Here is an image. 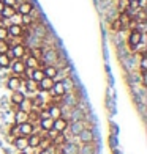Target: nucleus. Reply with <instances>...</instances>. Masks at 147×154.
<instances>
[{"mask_svg":"<svg viewBox=\"0 0 147 154\" xmlns=\"http://www.w3.org/2000/svg\"><path fill=\"white\" fill-rule=\"evenodd\" d=\"M51 93H52L55 97H64V94H67V88H65V85H64V82H62V80L54 82Z\"/></svg>","mask_w":147,"mask_h":154,"instance_id":"obj_10","label":"nucleus"},{"mask_svg":"<svg viewBox=\"0 0 147 154\" xmlns=\"http://www.w3.org/2000/svg\"><path fill=\"white\" fill-rule=\"evenodd\" d=\"M10 58H15V60H22L24 55H25V46L24 44H15L10 47V51L6 52Z\"/></svg>","mask_w":147,"mask_h":154,"instance_id":"obj_1","label":"nucleus"},{"mask_svg":"<svg viewBox=\"0 0 147 154\" xmlns=\"http://www.w3.org/2000/svg\"><path fill=\"white\" fill-rule=\"evenodd\" d=\"M29 79H32L33 82H40V80H43L44 79V72H43V69L41 68H35V69H32V72H30V77Z\"/></svg>","mask_w":147,"mask_h":154,"instance_id":"obj_19","label":"nucleus"},{"mask_svg":"<svg viewBox=\"0 0 147 154\" xmlns=\"http://www.w3.org/2000/svg\"><path fill=\"white\" fill-rule=\"evenodd\" d=\"M6 30H8V36L19 38V36H22V33H24V27L18 25V24H11L10 27H6Z\"/></svg>","mask_w":147,"mask_h":154,"instance_id":"obj_11","label":"nucleus"},{"mask_svg":"<svg viewBox=\"0 0 147 154\" xmlns=\"http://www.w3.org/2000/svg\"><path fill=\"white\" fill-rule=\"evenodd\" d=\"M11 71L15 72V75H24L25 72V65H24V60H15V61H11Z\"/></svg>","mask_w":147,"mask_h":154,"instance_id":"obj_8","label":"nucleus"},{"mask_svg":"<svg viewBox=\"0 0 147 154\" xmlns=\"http://www.w3.org/2000/svg\"><path fill=\"white\" fill-rule=\"evenodd\" d=\"M8 30H6V27H2L0 25V41H8Z\"/></svg>","mask_w":147,"mask_h":154,"instance_id":"obj_30","label":"nucleus"},{"mask_svg":"<svg viewBox=\"0 0 147 154\" xmlns=\"http://www.w3.org/2000/svg\"><path fill=\"white\" fill-rule=\"evenodd\" d=\"M18 128H19V135H24V137H29L35 132V126L30 121H25L22 124H19Z\"/></svg>","mask_w":147,"mask_h":154,"instance_id":"obj_7","label":"nucleus"},{"mask_svg":"<svg viewBox=\"0 0 147 154\" xmlns=\"http://www.w3.org/2000/svg\"><path fill=\"white\" fill-rule=\"evenodd\" d=\"M25 101V94L21 91V90H18V91H13L11 94V102L15 104V106H21Z\"/></svg>","mask_w":147,"mask_h":154,"instance_id":"obj_18","label":"nucleus"},{"mask_svg":"<svg viewBox=\"0 0 147 154\" xmlns=\"http://www.w3.org/2000/svg\"><path fill=\"white\" fill-rule=\"evenodd\" d=\"M70 118H71L73 121H79V120H84V118H86V113H84V110H81V109H74V110H71Z\"/></svg>","mask_w":147,"mask_h":154,"instance_id":"obj_25","label":"nucleus"},{"mask_svg":"<svg viewBox=\"0 0 147 154\" xmlns=\"http://www.w3.org/2000/svg\"><path fill=\"white\" fill-rule=\"evenodd\" d=\"M54 82L52 79H49V77H44L43 80H40L38 82V90H41V91H51L52 90V85H54Z\"/></svg>","mask_w":147,"mask_h":154,"instance_id":"obj_16","label":"nucleus"},{"mask_svg":"<svg viewBox=\"0 0 147 154\" xmlns=\"http://www.w3.org/2000/svg\"><path fill=\"white\" fill-rule=\"evenodd\" d=\"M41 58L44 60V65H54V61L59 60V55L55 54L54 51H46V52H43V57H41Z\"/></svg>","mask_w":147,"mask_h":154,"instance_id":"obj_13","label":"nucleus"},{"mask_svg":"<svg viewBox=\"0 0 147 154\" xmlns=\"http://www.w3.org/2000/svg\"><path fill=\"white\" fill-rule=\"evenodd\" d=\"M145 5H147V0H138V8L139 10H144Z\"/></svg>","mask_w":147,"mask_h":154,"instance_id":"obj_35","label":"nucleus"},{"mask_svg":"<svg viewBox=\"0 0 147 154\" xmlns=\"http://www.w3.org/2000/svg\"><path fill=\"white\" fill-rule=\"evenodd\" d=\"M40 140H41V137H40L38 134H35V132H33L32 135L27 137V146H29V148H38Z\"/></svg>","mask_w":147,"mask_h":154,"instance_id":"obj_20","label":"nucleus"},{"mask_svg":"<svg viewBox=\"0 0 147 154\" xmlns=\"http://www.w3.org/2000/svg\"><path fill=\"white\" fill-rule=\"evenodd\" d=\"M24 65H25V68L27 69H35V68H40L38 66V60L35 58V57H32V55H29L25 60H24Z\"/></svg>","mask_w":147,"mask_h":154,"instance_id":"obj_24","label":"nucleus"},{"mask_svg":"<svg viewBox=\"0 0 147 154\" xmlns=\"http://www.w3.org/2000/svg\"><path fill=\"white\" fill-rule=\"evenodd\" d=\"M52 118H49V116H46V118H40L38 120V123H40V128H41V131H49V129H52Z\"/></svg>","mask_w":147,"mask_h":154,"instance_id":"obj_21","label":"nucleus"},{"mask_svg":"<svg viewBox=\"0 0 147 154\" xmlns=\"http://www.w3.org/2000/svg\"><path fill=\"white\" fill-rule=\"evenodd\" d=\"M16 13L21 16H29L33 13V5L30 2H22L19 6H16Z\"/></svg>","mask_w":147,"mask_h":154,"instance_id":"obj_9","label":"nucleus"},{"mask_svg":"<svg viewBox=\"0 0 147 154\" xmlns=\"http://www.w3.org/2000/svg\"><path fill=\"white\" fill-rule=\"evenodd\" d=\"M2 2L5 6H15L16 8V5H18V0H2Z\"/></svg>","mask_w":147,"mask_h":154,"instance_id":"obj_34","label":"nucleus"},{"mask_svg":"<svg viewBox=\"0 0 147 154\" xmlns=\"http://www.w3.org/2000/svg\"><path fill=\"white\" fill-rule=\"evenodd\" d=\"M25 121H29V112H25V110H16V113H15V124H22Z\"/></svg>","mask_w":147,"mask_h":154,"instance_id":"obj_15","label":"nucleus"},{"mask_svg":"<svg viewBox=\"0 0 147 154\" xmlns=\"http://www.w3.org/2000/svg\"><path fill=\"white\" fill-rule=\"evenodd\" d=\"M47 115H49V118H52V120L60 118L62 116V106H59V104H52V106L47 109Z\"/></svg>","mask_w":147,"mask_h":154,"instance_id":"obj_14","label":"nucleus"},{"mask_svg":"<svg viewBox=\"0 0 147 154\" xmlns=\"http://www.w3.org/2000/svg\"><path fill=\"white\" fill-rule=\"evenodd\" d=\"M86 128H87V126H86V120L73 121L71 126H70V132H71V135H73V137H78Z\"/></svg>","mask_w":147,"mask_h":154,"instance_id":"obj_5","label":"nucleus"},{"mask_svg":"<svg viewBox=\"0 0 147 154\" xmlns=\"http://www.w3.org/2000/svg\"><path fill=\"white\" fill-rule=\"evenodd\" d=\"M52 129L57 131L59 134L60 132H65L68 129V120L65 116H60V118H57V120H54L52 121Z\"/></svg>","mask_w":147,"mask_h":154,"instance_id":"obj_6","label":"nucleus"},{"mask_svg":"<svg viewBox=\"0 0 147 154\" xmlns=\"http://www.w3.org/2000/svg\"><path fill=\"white\" fill-rule=\"evenodd\" d=\"M22 75H11L8 82H6V87H8L11 91H18V90H21V87H22Z\"/></svg>","mask_w":147,"mask_h":154,"instance_id":"obj_4","label":"nucleus"},{"mask_svg":"<svg viewBox=\"0 0 147 154\" xmlns=\"http://www.w3.org/2000/svg\"><path fill=\"white\" fill-rule=\"evenodd\" d=\"M79 138V142L84 145V143H93V140H95V134H93V129L92 128H86L81 134L78 135Z\"/></svg>","mask_w":147,"mask_h":154,"instance_id":"obj_3","label":"nucleus"},{"mask_svg":"<svg viewBox=\"0 0 147 154\" xmlns=\"http://www.w3.org/2000/svg\"><path fill=\"white\" fill-rule=\"evenodd\" d=\"M10 134H11V135H15V137H18V135H19V128H18V124H13V126H11Z\"/></svg>","mask_w":147,"mask_h":154,"instance_id":"obj_33","label":"nucleus"},{"mask_svg":"<svg viewBox=\"0 0 147 154\" xmlns=\"http://www.w3.org/2000/svg\"><path fill=\"white\" fill-rule=\"evenodd\" d=\"M10 44H8V41H0V54H6L10 51Z\"/></svg>","mask_w":147,"mask_h":154,"instance_id":"obj_31","label":"nucleus"},{"mask_svg":"<svg viewBox=\"0 0 147 154\" xmlns=\"http://www.w3.org/2000/svg\"><path fill=\"white\" fill-rule=\"evenodd\" d=\"M43 49H41V47H33L32 49V57H35V58H37V60H41V57H43Z\"/></svg>","mask_w":147,"mask_h":154,"instance_id":"obj_28","label":"nucleus"},{"mask_svg":"<svg viewBox=\"0 0 147 154\" xmlns=\"http://www.w3.org/2000/svg\"><path fill=\"white\" fill-rule=\"evenodd\" d=\"M11 58L6 54H0V68H10Z\"/></svg>","mask_w":147,"mask_h":154,"instance_id":"obj_27","label":"nucleus"},{"mask_svg":"<svg viewBox=\"0 0 147 154\" xmlns=\"http://www.w3.org/2000/svg\"><path fill=\"white\" fill-rule=\"evenodd\" d=\"M142 43V33L139 30H131L130 32V36H128V44L133 51H136L138 46Z\"/></svg>","mask_w":147,"mask_h":154,"instance_id":"obj_2","label":"nucleus"},{"mask_svg":"<svg viewBox=\"0 0 147 154\" xmlns=\"http://www.w3.org/2000/svg\"><path fill=\"white\" fill-rule=\"evenodd\" d=\"M38 154H51V152H49L47 149H41V151H40Z\"/></svg>","mask_w":147,"mask_h":154,"instance_id":"obj_36","label":"nucleus"},{"mask_svg":"<svg viewBox=\"0 0 147 154\" xmlns=\"http://www.w3.org/2000/svg\"><path fill=\"white\" fill-rule=\"evenodd\" d=\"M15 14H16V8H15V6H5V8L2 10V13H0V16H2L3 19H11Z\"/></svg>","mask_w":147,"mask_h":154,"instance_id":"obj_23","label":"nucleus"},{"mask_svg":"<svg viewBox=\"0 0 147 154\" xmlns=\"http://www.w3.org/2000/svg\"><path fill=\"white\" fill-rule=\"evenodd\" d=\"M96 148L93 143H84L82 146H79V154H95Z\"/></svg>","mask_w":147,"mask_h":154,"instance_id":"obj_22","label":"nucleus"},{"mask_svg":"<svg viewBox=\"0 0 147 154\" xmlns=\"http://www.w3.org/2000/svg\"><path fill=\"white\" fill-rule=\"evenodd\" d=\"M51 140H49V138H41L40 140V145H38V148H41V149H47L49 148V146H51Z\"/></svg>","mask_w":147,"mask_h":154,"instance_id":"obj_29","label":"nucleus"},{"mask_svg":"<svg viewBox=\"0 0 147 154\" xmlns=\"http://www.w3.org/2000/svg\"><path fill=\"white\" fill-rule=\"evenodd\" d=\"M15 148L18 151H25L27 148H29V146H27V137H24V135L15 137Z\"/></svg>","mask_w":147,"mask_h":154,"instance_id":"obj_17","label":"nucleus"},{"mask_svg":"<svg viewBox=\"0 0 147 154\" xmlns=\"http://www.w3.org/2000/svg\"><path fill=\"white\" fill-rule=\"evenodd\" d=\"M5 8V5H3V2H2V0H0V13H2V10Z\"/></svg>","mask_w":147,"mask_h":154,"instance_id":"obj_37","label":"nucleus"},{"mask_svg":"<svg viewBox=\"0 0 147 154\" xmlns=\"http://www.w3.org/2000/svg\"><path fill=\"white\" fill-rule=\"evenodd\" d=\"M147 69V58L145 55H141V72H145Z\"/></svg>","mask_w":147,"mask_h":154,"instance_id":"obj_32","label":"nucleus"},{"mask_svg":"<svg viewBox=\"0 0 147 154\" xmlns=\"http://www.w3.org/2000/svg\"><path fill=\"white\" fill-rule=\"evenodd\" d=\"M22 85H25V90H27L29 93L35 91V90H38V83H37V82H33L32 79H25V80H22Z\"/></svg>","mask_w":147,"mask_h":154,"instance_id":"obj_26","label":"nucleus"},{"mask_svg":"<svg viewBox=\"0 0 147 154\" xmlns=\"http://www.w3.org/2000/svg\"><path fill=\"white\" fill-rule=\"evenodd\" d=\"M44 72V77H49V79H55L59 75V68L54 66V65H44V68H41Z\"/></svg>","mask_w":147,"mask_h":154,"instance_id":"obj_12","label":"nucleus"}]
</instances>
